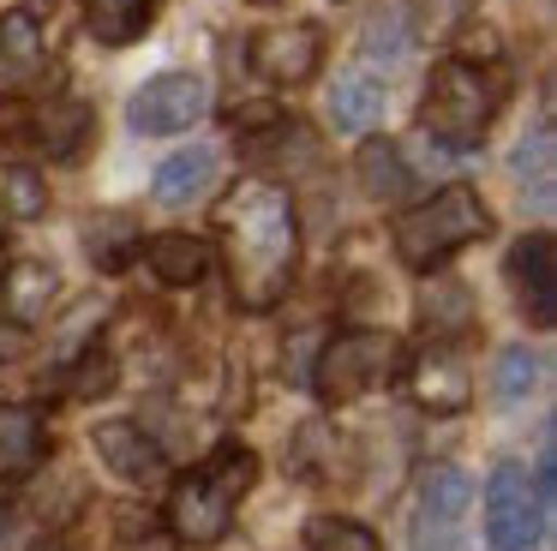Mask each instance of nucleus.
I'll return each mask as SVG.
<instances>
[{
    "instance_id": "obj_28",
    "label": "nucleus",
    "mask_w": 557,
    "mask_h": 551,
    "mask_svg": "<svg viewBox=\"0 0 557 551\" xmlns=\"http://www.w3.org/2000/svg\"><path fill=\"white\" fill-rule=\"evenodd\" d=\"M540 383V354L533 347H504L497 354V402H528Z\"/></svg>"
},
{
    "instance_id": "obj_15",
    "label": "nucleus",
    "mask_w": 557,
    "mask_h": 551,
    "mask_svg": "<svg viewBox=\"0 0 557 551\" xmlns=\"http://www.w3.org/2000/svg\"><path fill=\"white\" fill-rule=\"evenodd\" d=\"M30 132H37V144L54 156V162H73V156L90 144V132H97V108H90L85 96H54V102L37 108Z\"/></svg>"
},
{
    "instance_id": "obj_23",
    "label": "nucleus",
    "mask_w": 557,
    "mask_h": 551,
    "mask_svg": "<svg viewBox=\"0 0 557 551\" xmlns=\"http://www.w3.org/2000/svg\"><path fill=\"white\" fill-rule=\"evenodd\" d=\"M408 48H413V24H408V7H396V0H389L384 12H372V19H366V30H360V54L372 60H384V66H401V60H408Z\"/></svg>"
},
{
    "instance_id": "obj_11",
    "label": "nucleus",
    "mask_w": 557,
    "mask_h": 551,
    "mask_svg": "<svg viewBox=\"0 0 557 551\" xmlns=\"http://www.w3.org/2000/svg\"><path fill=\"white\" fill-rule=\"evenodd\" d=\"M90 443H97L102 467L121 474L126 486H150V479H162V467H169L162 443L150 438L145 426H133V419H102V426L90 431Z\"/></svg>"
},
{
    "instance_id": "obj_8",
    "label": "nucleus",
    "mask_w": 557,
    "mask_h": 551,
    "mask_svg": "<svg viewBox=\"0 0 557 551\" xmlns=\"http://www.w3.org/2000/svg\"><path fill=\"white\" fill-rule=\"evenodd\" d=\"M318 66H324V30H318L312 19L270 24V30L252 36V72H264L270 84H282V90L318 78Z\"/></svg>"
},
{
    "instance_id": "obj_5",
    "label": "nucleus",
    "mask_w": 557,
    "mask_h": 551,
    "mask_svg": "<svg viewBox=\"0 0 557 551\" xmlns=\"http://www.w3.org/2000/svg\"><path fill=\"white\" fill-rule=\"evenodd\" d=\"M401 366V347L389 330H342L324 342V354H318L312 366V390L324 395L330 407H348L360 402V395L384 390L389 378H396Z\"/></svg>"
},
{
    "instance_id": "obj_27",
    "label": "nucleus",
    "mask_w": 557,
    "mask_h": 551,
    "mask_svg": "<svg viewBox=\"0 0 557 551\" xmlns=\"http://www.w3.org/2000/svg\"><path fill=\"white\" fill-rule=\"evenodd\" d=\"M306 551H377V534L354 515H318L306 527Z\"/></svg>"
},
{
    "instance_id": "obj_20",
    "label": "nucleus",
    "mask_w": 557,
    "mask_h": 551,
    "mask_svg": "<svg viewBox=\"0 0 557 551\" xmlns=\"http://www.w3.org/2000/svg\"><path fill=\"white\" fill-rule=\"evenodd\" d=\"M330 114H336L342 132H366L384 120V78L377 72H342L336 96H330Z\"/></svg>"
},
{
    "instance_id": "obj_14",
    "label": "nucleus",
    "mask_w": 557,
    "mask_h": 551,
    "mask_svg": "<svg viewBox=\"0 0 557 551\" xmlns=\"http://www.w3.org/2000/svg\"><path fill=\"white\" fill-rule=\"evenodd\" d=\"M54 287H61V276H54L42 258L7 264V270H0V311H7V323H18V330H30L37 318H49V306H54Z\"/></svg>"
},
{
    "instance_id": "obj_3",
    "label": "nucleus",
    "mask_w": 557,
    "mask_h": 551,
    "mask_svg": "<svg viewBox=\"0 0 557 551\" xmlns=\"http://www.w3.org/2000/svg\"><path fill=\"white\" fill-rule=\"evenodd\" d=\"M485 234H492V210H485V198L473 186L432 192L425 204L401 210L396 228H389L396 258L408 264V270H437L444 258H456L461 246H473V240H485Z\"/></svg>"
},
{
    "instance_id": "obj_21",
    "label": "nucleus",
    "mask_w": 557,
    "mask_h": 551,
    "mask_svg": "<svg viewBox=\"0 0 557 551\" xmlns=\"http://www.w3.org/2000/svg\"><path fill=\"white\" fill-rule=\"evenodd\" d=\"M420 323L432 330V342H456L473 330V299L461 282H432L420 294Z\"/></svg>"
},
{
    "instance_id": "obj_2",
    "label": "nucleus",
    "mask_w": 557,
    "mask_h": 551,
    "mask_svg": "<svg viewBox=\"0 0 557 551\" xmlns=\"http://www.w3.org/2000/svg\"><path fill=\"white\" fill-rule=\"evenodd\" d=\"M258 455L246 443H216L205 467L174 479L169 491V539L174 546H222L234 527V503L252 491Z\"/></svg>"
},
{
    "instance_id": "obj_29",
    "label": "nucleus",
    "mask_w": 557,
    "mask_h": 551,
    "mask_svg": "<svg viewBox=\"0 0 557 551\" xmlns=\"http://www.w3.org/2000/svg\"><path fill=\"white\" fill-rule=\"evenodd\" d=\"M516 174L533 180V198H540V204L552 198V120H540V126H533V138H521Z\"/></svg>"
},
{
    "instance_id": "obj_36",
    "label": "nucleus",
    "mask_w": 557,
    "mask_h": 551,
    "mask_svg": "<svg viewBox=\"0 0 557 551\" xmlns=\"http://www.w3.org/2000/svg\"><path fill=\"white\" fill-rule=\"evenodd\" d=\"M258 7H264V0H258Z\"/></svg>"
},
{
    "instance_id": "obj_25",
    "label": "nucleus",
    "mask_w": 557,
    "mask_h": 551,
    "mask_svg": "<svg viewBox=\"0 0 557 551\" xmlns=\"http://www.w3.org/2000/svg\"><path fill=\"white\" fill-rule=\"evenodd\" d=\"M246 156H252V162H282V156L312 162V132H306L300 120H270L264 132H252V138H246Z\"/></svg>"
},
{
    "instance_id": "obj_26",
    "label": "nucleus",
    "mask_w": 557,
    "mask_h": 551,
    "mask_svg": "<svg viewBox=\"0 0 557 551\" xmlns=\"http://www.w3.org/2000/svg\"><path fill=\"white\" fill-rule=\"evenodd\" d=\"M85 240H90V258H97L102 270H121L138 252V222L133 216H97V222L85 228Z\"/></svg>"
},
{
    "instance_id": "obj_35",
    "label": "nucleus",
    "mask_w": 557,
    "mask_h": 551,
    "mask_svg": "<svg viewBox=\"0 0 557 551\" xmlns=\"http://www.w3.org/2000/svg\"><path fill=\"white\" fill-rule=\"evenodd\" d=\"M0 270H7V258H0Z\"/></svg>"
},
{
    "instance_id": "obj_34",
    "label": "nucleus",
    "mask_w": 557,
    "mask_h": 551,
    "mask_svg": "<svg viewBox=\"0 0 557 551\" xmlns=\"http://www.w3.org/2000/svg\"><path fill=\"white\" fill-rule=\"evenodd\" d=\"M37 551H61V546H37Z\"/></svg>"
},
{
    "instance_id": "obj_22",
    "label": "nucleus",
    "mask_w": 557,
    "mask_h": 551,
    "mask_svg": "<svg viewBox=\"0 0 557 551\" xmlns=\"http://www.w3.org/2000/svg\"><path fill=\"white\" fill-rule=\"evenodd\" d=\"M468 503H473V479L461 474V467L437 462V467H425V474H420L425 522H456V515H468Z\"/></svg>"
},
{
    "instance_id": "obj_16",
    "label": "nucleus",
    "mask_w": 557,
    "mask_h": 551,
    "mask_svg": "<svg viewBox=\"0 0 557 551\" xmlns=\"http://www.w3.org/2000/svg\"><path fill=\"white\" fill-rule=\"evenodd\" d=\"M354 174H360L366 198H377V204H401L413 192V174H408V162H401V150L389 138H366L360 156H354Z\"/></svg>"
},
{
    "instance_id": "obj_31",
    "label": "nucleus",
    "mask_w": 557,
    "mask_h": 551,
    "mask_svg": "<svg viewBox=\"0 0 557 551\" xmlns=\"http://www.w3.org/2000/svg\"><path fill=\"white\" fill-rule=\"evenodd\" d=\"M121 551H174V539H169V534H157V527H145V534H126V539H121Z\"/></svg>"
},
{
    "instance_id": "obj_32",
    "label": "nucleus",
    "mask_w": 557,
    "mask_h": 551,
    "mask_svg": "<svg viewBox=\"0 0 557 551\" xmlns=\"http://www.w3.org/2000/svg\"><path fill=\"white\" fill-rule=\"evenodd\" d=\"M25 354V330L18 323H0V359H18Z\"/></svg>"
},
{
    "instance_id": "obj_13",
    "label": "nucleus",
    "mask_w": 557,
    "mask_h": 551,
    "mask_svg": "<svg viewBox=\"0 0 557 551\" xmlns=\"http://www.w3.org/2000/svg\"><path fill=\"white\" fill-rule=\"evenodd\" d=\"M42 450H49L42 407H30V402H7V407H0V486H7V479L37 474Z\"/></svg>"
},
{
    "instance_id": "obj_7",
    "label": "nucleus",
    "mask_w": 557,
    "mask_h": 551,
    "mask_svg": "<svg viewBox=\"0 0 557 551\" xmlns=\"http://www.w3.org/2000/svg\"><path fill=\"white\" fill-rule=\"evenodd\" d=\"M210 114V84L198 72H162V78L138 84L133 102H126V120L145 138H169V132H186Z\"/></svg>"
},
{
    "instance_id": "obj_10",
    "label": "nucleus",
    "mask_w": 557,
    "mask_h": 551,
    "mask_svg": "<svg viewBox=\"0 0 557 551\" xmlns=\"http://www.w3.org/2000/svg\"><path fill=\"white\" fill-rule=\"evenodd\" d=\"M408 390L425 414H461L473 402V366L456 342H432L425 354H413L408 366Z\"/></svg>"
},
{
    "instance_id": "obj_18",
    "label": "nucleus",
    "mask_w": 557,
    "mask_h": 551,
    "mask_svg": "<svg viewBox=\"0 0 557 551\" xmlns=\"http://www.w3.org/2000/svg\"><path fill=\"white\" fill-rule=\"evenodd\" d=\"M85 24L102 48H126L157 24V0H85Z\"/></svg>"
},
{
    "instance_id": "obj_1",
    "label": "nucleus",
    "mask_w": 557,
    "mask_h": 551,
    "mask_svg": "<svg viewBox=\"0 0 557 551\" xmlns=\"http://www.w3.org/2000/svg\"><path fill=\"white\" fill-rule=\"evenodd\" d=\"M222 228V258H228V282L240 311H270L294 282L300 264V222H294V198L270 180H240L216 210Z\"/></svg>"
},
{
    "instance_id": "obj_19",
    "label": "nucleus",
    "mask_w": 557,
    "mask_h": 551,
    "mask_svg": "<svg viewBox=\"0 0 557 551\" xmlns=\"http://www.w3.org/2000/svg\"><path fill=\"white\" fill-rule=\"evenodd\" d=\"M210 180H216V150H210V144H193V150L169 156V162L157 168V198L162 204H193L210 192Z\"/></svg>"
},
{
    "instance_id": "obj_30",
    "label": "nucleus",
    "mask_w": 557,
    "mask_h": 551,
    "mask_svg": "<svg viewBox=\"0 0 557 551\" xmlns=\"http://www.w3.org/2000/svg\"><path fill=\"white\" fill-rule=\"evenodd\" d=\"M114 383V359L97 354V347H85L78 354V371H73V395H102Z\"/></svg>"
},
{
    "instance_id": "obj_9",
    "label": "nucleus",
    "mask_w": 557,
    "mask_h": 551,
    "mask_svg": "<svg viewBox=\"0 0 557 551\" xmlns=\"http://www.w3.org/2000/svg\"><path fill=\"white\" fill-rule=\"evenodd\" d=\"M509 287H516L521 318L552 330L557 323V246H552V234H521L509 246Z\"/></svg>"
},
{
    "instance_id": "obj_6",
    "label": "nucleus",
    "mask_w": 557,
    "mask_h": 551,
    "mask_svg": "<svg viewBox=\"0 0 557 551\" xmlns=\"http://www.w3.org/2000/svg\"><path fill=\"white\" fill-rule=\"evenodd\" d=\"M545 534V498L521 462H497L485 479V539L492 551H533Z\"/></svg>"
},
{
    "instance_id": "obj_33",
    "label": "nucleus",
    "mask_w": 557,
    "mask_h": 551,
    "mask_svg": "<svg viewBox=\"0 0 557 551\" xmlns=\"http://www.w3.org/2000/svg\"><path fill=\"white\" fill-rule=\"evenodd\" d=\"M13 539H18V522H13V510H0V551L13 546Z\"/></svg>"
},
{
    "instance_id": "obj_24",
    "label": "nucleus",
    "mask_w": 557,
    "mask_h": 551,
    "mask_svg": "<svg viewBox=\"0 0 557 551\" xmlns=\"http://www.w3.org/2000/svg\"><path fill=\"white\" fill-rule=\"evenodd\" d=\"M0 210L13 216V222H37L49 210V186L30 162H7L0 168Z\"/></svg>"
},
{
    "instance_id": "obj_17",
    "label": "nucleus",
    "mask_w": 557,
    "mask_h": 551,
    "mask_svg": "<svg viewBox=\"0 0 557 551\" xmlns=\"http://www.w3.org/2000/svg\"><path fill=\"white\" fill-rule=\"evenodd\" d=\"M145 258L157 270V282H169V287H193L210 270V246L198 234H150Z\"/></svg>"
},
{
    "instance_id": "obj_4",
    "label": "nucleus",
    "mask_w": 557,
    "mask_h": 551,
    "mask_svg": "<svg viewBox=\"0 0 557 551\" xmlns=\"http://www.w3.org/2000/svg\"><path fill=\"white\" fill-rule=\"evenodd\" d=\"M497 78L473 60H437L432 66V84H425V102H420V126L425 138L449 144V150H473V144L492 132L497 120Z\"/></svg>"
},
{
    "instance_id": "obj_12",
    "label": "nucleus",
    "mask_w": 557,
    "mask_h": 551,
    "mask_svg": "<svg viewBox=\"0 0 557 551\" xmlns=\"http://www.w3.org/2000/svg\"><path fill=\"white\" fill-rule=\"evenodd\" d=\"M49 66V48H42V24L30 7L0 12V96H25L30 84Z\"/></svg>"
}]
</instances>
